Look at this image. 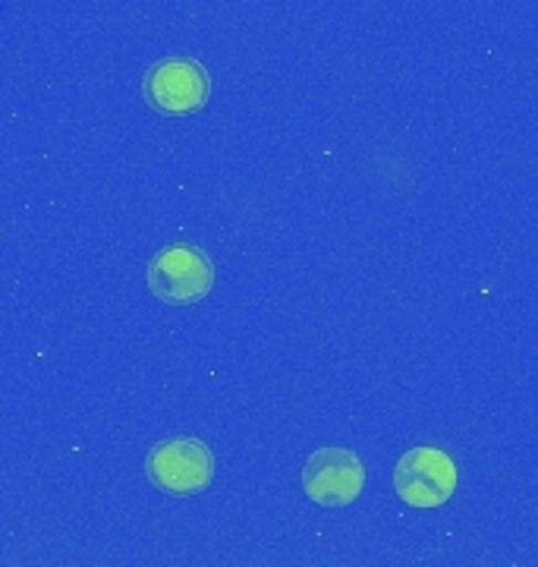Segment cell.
I'll list each match as a JSON object with an SVG mask.
<instances>
[{
  "label": "cell",
  "instance_id": "obj_1",
  "mask_svg": "<svg viewBox=\"0 0 538 567\" xmlns=\"http://www.w3.org/2000/svg\"><path fill=\"white\" fill-rule=\"evenodd\" d=\"M148 287L161 303H199L215 287V265L196 246H167L148 265Z\"/></svg>",
  "mask_w": 538,
  "mask_h": 567
},
{
  "label": "cell",
  "instance_id": "obj_2",
  "mask_svg": "<svg viewBox=\"0 0 538 567\" xmlns=\"http://www.w3.org/2000/svg\"><path fill=\"white\" fill-rule=\"evenodd\" d=\"M148 480L167 495H196L215 480V457L199 439H167L152 447Z\"/></svg>",
  "mask_w": 538,
  "mask_h": 567
},
{
  "label": "cell",
  "instance_id": "obj_4",
  "mask_svg": "<svg viewBox=\"0 0 538 567\" xmlns=\"http://www.w3.org/2000/svg\"><path fill=\"white\" fill-rule=\"evenodd\" d=\"M302 488L321 507H346L365 488V466L346 447H321L302 466Z\"/></svg>",
  "mask_w": 538,
  "mask_h": 567
},
{
  "label": "cell",
  "instance_id": "obj_5",
  "mask_svg": "<svg viewBox=\"0 0 538 567\" xmlns=\"http://www.w3.org/2000/svg\"><path fill=\"white\" fill-rule=\"evenodd\" d=\"M208 73L196 61L186 58H170L161 61L158 66L148 70L145 76V99L152 107H158L161 114H193L201 104L208 102Z\"/></svg>",
  "mask_w": 538,
  "mask_h": 567
},
{
  "label": "cell",
  "instance_id": "obj_3",
  "mask_svg": "<svg viewBox=\"0 0 538 567\" xmlns=\"http://www.w3.org/2000/svg\"><path fill=\"white\" fill-rule=\"evenodd\" d=\"M394 488L410 507H441L457 488V464L441 447H413L400 457Z\"/></svg>",
  "mask_w": 538,
  "mask_h": 567
}]
</instances>
